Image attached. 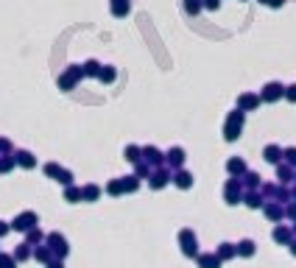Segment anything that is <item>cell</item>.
Segmentation results:
<instances>
[{
    "instance_id": "cell-6",
    "label": "cell",
    "mask_w": 296,
    "mask_h": 268,
    "mask_svg": "<svg viewBox=\"0 0 296 268\" xmlns=\"http://www.w3.org/2000/svg\"><path fill=\"white\" fill-rule=\"evenodd\" d=\"M84 76V67H79V65H73V67H67V73L59 78V87L62 89H73L76 87V81Z\"/></svg>"
},
{
    "instance_id": "cell-12",
    "label": "cell",
    "mask_w": 296,
    "mask_h": 268,
    "mask_svg": "<svg viewBox=\"0 0 296 268\" xmlns=\"http://www.w3.org/2000/svg\"><path fill=\"white\" fill-rule=\"evenodd\" d=\"M243 204H246L249 210H263V207H265V196L257 193V190H249V193H243Z\"/></svg>"
},
{
    "instance_id": "cell-11",
    "label": "cell",
    "mask_w": 296,
    "mask_h": 268,
    "mask_svg": "<svg viewBox=\"0 0 296 268\" xmlns=\"http://www.w3.org/2000/svg\"><path fill=\"white\" fill-rule=\"evenodd\" d=\"M263 159H265L268 165H280L285 159V151L280 145H265V148H263Z\"/></svg>"
},
{
    "instance_id": "cell-28",
    "label": "cell",
    "mask_w": 296,
    "mask_h": 268,
    "mask_svg": "<svg viewBox=\"0 0 296 268\" xmlns=\"http://www.w3.org/2000/svg\"><path fill=\"white\" fill-rule=\"evenodd\" d=\"M17 162H20L23 168H34V165H36V162H34V156L28 154V151H20V154H17Z\"/></svg>"
},
{
    "instance_id": "cell-43",
    "label": "cell",
    "mask_w": 296,
    "mask_h": 268,
    "mask_svg": "<svg viewBox=\"0 0 296 268\" xmlns=\"http://www.w3.org/2000/svg\"><path fill=\"white\" fill-rule=\"evenodd\" d=\"M291 196H294V201H296V184H294V190H291Z\"/></svg>"
},
{
    "instance_id": "cell-42",
    "label": "cell",
    "mask_w": 296,
    "mask_h": 268,
    "mask_svg": "<svg viewBox=\"0 0 296 268\" xmlns=\"http://www.w3.org/2000/svg\"><path fill=\"white\" fill-rule=\"evenodd\" d=\"M48 268H62V263H59V260H53V263H50Z\"/></svg>"
},
{
    "instance_id": "cell-22",
    "label": "cell",
    "mask_w": 296,
    "mask_h": 268,
    "mask_svg": "<svg viewBox=\"0 0 296 268\" xmlns=\"http://www.w3.org/2000/svg\"><path fill=\"white\" fill-rule=\"evenodd\" d=\"M36 221V215L34 212H23L17 221H14V229H31V223Z\"/></svg>"
},
{
    "instance_id": "cell-38",
    "label": "cell",
    "mask_w": 296,
    "mask_h": 268,
    "mask_svg": "<svg viewBox=\"0 0 296 268\" xmlns=\"http://www.w3.org/2000/svg\"><path fill=\"white\" fill-rule=\"evenodd\" d=\"M0 268H14V260L3 254V257H0Z\"/></svg>"
},
{
    "instance_id": "cell-8",
    "label": "cell",
    "mask_w": 296,
    "mask_h": 268,
    "mask_svg": "<svg viewBox=\"0 0 296 268\" xmlns=\"http://www.w3.org/2000/svg\"><path fill=\"white\" fill-rule=\"evenodd\" d=\"M143 159H146L151 168H162L165 165V154H162L160 148H154V145H146V148H143Z\"/></svg>"
},
{
    "instance_id": "cell-21",
    "label": "cell",
    "mask_w": 296,
    "mask_h": 268,
    "mask_svg": "<svg viewBox=\"0 0 296 268\" xmlns=\"http://www.w3.org/2000/svg\"><path fill=\"white\" fill-rule=\"evenodd\" d=\"M126 159L132 162V165H137V162H143V148H137V145H126Z\"/></svg>"
},
{
    "instance_id": "cell-45",
    "label": "cell",
    "mask_w": 296,
    "mask_h": 268,
    "mask_svg": "<svg viewBox=\"0 0 296 268\" xmlns=\"http://www.w3.org/2000/svg\"><path fill=\"white\" fill-rule=\"evenodd\" d=\"M294 237H296V226H294Z\"/></svg>"
},
{
    "instance_id": "cell-24",
    "label": "cell",
    "mask_w": 296,
    "mask_h": 268,
    "mask_svg": "<svg viewBox=\"0 0 296 268\" xmlns=\"http://www.w3.org/2000/svg\"><path fill=\"white\" fill-rule=\"evenodd\" d=\"M98 196H101L98 184H87V187L81 190V201H98Z\"/></svg>"
},
{
    "instance_id": "cell-35",
    "label": "cell",
    "mask_w": 296,
    "mask_h": 268,
    "mask_svg": "<svg viewBox=\"0 0 296 268\" xmlns=\"http://www.w3.org/2000/svg\"><path fill=\"white\" fill-rule=\"evenodd\" d=\"M45 173H48V176H53V179H56L59 173H62V168H59V165H53V162H50V165H45Z\"/></svg>"
},
{
    "instance_id": "cell-17",
    "label": "cell",
    "mask_w": 296,
    "mask_h": 268,
    "mask_svg": "<svg viewBox=\"0 0 296 268\" xmlns=\"http://www.w3.org/2000/svg\"><path fill=\"white\" fill-rule=\"evenodd\" d=\"M196 263H198V268H221V257L218 254H198L196 257Z\"/></svg>"
},
{
    "instance_id": "cell-19",
    "label": "cell",
    "mask_w": 296,
    "mask_h": 268,
    "mask_svg": "<svg viewBox=\"0 0 296 268\" xmlns=\"http://www.w3.org/2000/svg\"><path fill=\"white\" fill-rule=\"evenodd\" d=\"M48 240H50V249H53V251H56V254H67V240H65V237H62V234H50V237H48Z\"/></svg>"
},
{
    "instance_id": "cell-14",
    "label": "cell",
    "mask_w": 296,
    "mask_h": 268,
    "mask_svg": "<svg viewBox=\"0 0 296 268\" xmlns=\"http://www.w3.org/2000/svg\"><path fill=\"white\" fill-rule=\"evenodd\" d=\"M274 243H280V246H291V240H294V229H288V226H274Z\"/></svg>"
},
{
    "instance_id": "cell-37",
    "label": "cell",
    "mask_w": 296,
    "mask_h": 268,
    "mask_svg": "<svg viewBox=\"0 0 296 268\" xmlns=\"http://www.w3.org/2000/svg\"><path fill=\"white\" fill-rule=\"evenodd\" d=\"M285 215H288V218H294V221H296V201H291V204H285Z\"/></svg>"
},
{
    "instance_id": "cell-27",
    "label": "cell",
    "mask_w": 296,
    "mask_h": 268,
    "mask_svg": "<svg viewBox=\"0 0 296 268\" xmlns=\"http://www.w3.org/2000/svg\"><path fill=\"white\" fill-rule=\"evenodd\" d=\"M115 76H117V73H115V67H101V73H98V78H101L103 84H112Z\"/></svg>"
},
{
    "instance_id": "cell-2",
    "label": "cell",
    "mask_w": 296,
    "mask_h": 268,
    "mask_svg": "<svg viewBox=\"0 0 296 268\" xmlns=\"http://www.w3.org/2000/svg\"><path fill=\"white\" fill-rule=\"evenodd\" d=\"M224 199H227L229 207H235V204L243 201V184H240V179L229 176V182L224 184Z\"/></svg>"
},
{
    "instance_id": "cell-34",
    "label": "cell",
    "mask_w": 296,
    "mask_h": 268,
    "mask_svg": "<svg viewBox=\"0 0 296 268\" xmlns=\"http://www.w3.org/2000/svg\"><path fill=\"white\" fill-rule=\"evenodd\" d=\"M56 182H62V184H70V182H73V173L62 168V173H59V176H56Z\"/></svg>"
},
{
    "instance_id": "cell-13",
    "label": "cell",
    "mask_w": 296,
    "mask_h": 268,
    "mask_svg": "<svg viewBox=\"0 0 296 268\" xmlns=\"http://www.w3.org/2000/svg\"><path fill=\"white\" fill-rule=\"evenodd\" d=\"M263 212H265V218H268V221H282V218H285V207H282V204H277V201H265Z\"/></svg>"
},
{
    "instance_id": "cell-23",
    "label": "cell",
    "mask_w": 296,
    "mask_h": 268,
    "mask_svg": "<svg viewBox=\"0 0 296 268\" xmlns=\"http://www.w3.org/2000/svg\"><path fill=\"white\" fill-rule=\"evenodd\" d=\"M254 251H257V243H254V240H240L238 243V254L240 257H254Z\"/></svg>"
},
{
    "instance_id": "cell-33",
    "label": "cell",
    "mask_w": 296,
    "mask_h": 268,
    "mask_svg": "<svg viewBox=\"0 0 296 268\" xmlns=\"http://www.w3.org/2000/svg\"><path fill=\"white\" fill-rule=\"evenodd\" d=\"M65 199H67V201H79V199H81V190H79V187H67Z\"/></svg>"
},
{
    "instance_id": "cell-25",
    "label": "cell",
    "mask_w": 296,
    "mask_h": 268,
    "mask_svg": "<svg viewBox=\"0 0 296 268\" xmlns=\"http://www.w3.org/2000/svg\"><path fill=\"white\" fill-rule=\"evenodd\" d=\"M106 193H109V196H120V193H126L123 179H112V182L106 184Z\"/></svg>"
},
{
    "instance_id": "cell-16",
    "label": "cell",
    "mask_w": 296,
    "mask_h": 268,
    "mask_svg": "<svg viewBox=\"0 0 296 268\" xmlns=\"http://www.w3.org/2000/svg\"><path fill=\"white\" fill-rule=\"evenodd\" d=\"M173 184L179 190H190L193 187V176H190L187 170H176V173H173Z\"/></svg>"
},
{
    "instance_id": "cell-15",
    "label": "cell",
    "mask_w": 296,
    "mask_h": 268,
    "mask_svg": "<svg viewBox=\"0 0 296 268\" xmlns=\"http://www.w3.org/2000/svg\"><path fill=\"white\" fill-rule=\"evenodd\" d=\"M277 179H280V182H282V184H291V182H296V168H291L288 165V162H280V165H277Z\"/></svg>"
},
{
    "instance_id": "cell-26",
    "label": "cell",
    "mask_w": 296,
    "mask_h": 268,
    "mask_svg": "<svg viewBox=\"0 0 296 268\" xmlns=\"http://www.w3.org/2000/svg\"><path fill=\"white\" fill-rule=\"evenodd\" d=\"M243 184H246L249 190H257V187H260V173H254V170H249V173L243 176Z\"/></svg>"
},
{
    "instance_id": "cell-4",
    "label": "cell",
    "mask_w": 296,
    "mask_h": 268,
    "mask_svg": "<svg viewBox=\"0 0 296 268\" xmlns=\"http://www.w3.org/2000/svg\"><path fill=\"white\" fill-rule=\"evenodd\" d=\"M260 98H263V103H277L280 98H285V87L280 81H268V84L263 87Z\"/></svg>"
},
{
    "instance_id": "cell-40",
    "label": "cell",
    "mask_w": 296,
    "mask_h": 268,
    "mask_svg": "<svg viewBox=\"0 0 296 268\" xmlns=\"http://www.w3.org/2000/svg\"><path fill=\"white\" fill-rule=\"evenodd\" d=\"M201 3H204V6H207L210 11H215L218 6H221V0H201Z\"/></svg>"
},
{
    "instance_id": "cell-41",
    "label": "cell",
    "mask_w": 296,
    "mask_h": 268,
    "mask_svg": "<svg viewBox=\"0 0 296 268\" xmlns=\"http://www.w3.org/2000/svg\"><path fill=\"white\" fill-rule=\"evenodd\" d=\"M291 254L296 257V237H294V240H291Z\"/></svg>"
},
{
    "instance_id": "cell-18",
    "label": "cell",
    "mask_w": 296,
    "mask_h": 268,
    "mask_svg": "<svg viewBox=\"0 0 296 268\" xmlns=\"http://www.w3.org/2000/svg\"><path fill=\"white\" fill-rule=\"evenodd\" d=\"M129 9H132V3H129V0H112V3H109V11H112L115 17H126Z\"/></svg>"
},
{
    "instance_id": "cell-1",
    "label": "cell",
    "mask_w": 296,
    "mask_h": 268,
    "mask_svg": "<svg viewBox=\"0 0 296 268\" xmlns=\"http://www.w3.org/2000/svg\"><path fill=\"white\" fill-rule=\"evenodd\" d=\"M243 120H246V112H240V109L229 112L227 123H224V140H227V143H235V140L240 137V132H243Z\"/></svg>"
},
{
    "instance_id": "cell-7",
    "label": "cell",
    "mask_w": 296,
    "mask_h": 268,
    "mask_svg": "<svg viewBox=\"0 0 296 268\" xmlns=\"http://www.w3.org/2000/svg\"><path fill=\"white\" fill-rule=\"evenodd\" d=\"M227 173H229V176H235V179H243L246 173H249L246 159H243V156H232V159L227 162Z\"/></svg>"
},
{
    "instance_id": "cell-36",
    "label": "cell",
    "mask_w": 296,
    "mask_h": 268,
    "mask_svg": "<svg viewBox=\"0 0 296 268\" xmlns=\"http://www.w3.org/2000/svg\"><path fill=\"white\" fill-rule=\"evenodd\" d=\"M285 98L291 100V103H296V84H291V87H285Z\"/></svg>"
},
{
    "instance_id": "cell-10",
    "label": "cell",
    "mask_w": 296,
    "mask_h": 268,
    "mask_svg": "<svg viewBox=\"0 0 296 268\" xmlns=\"http://www.w3.org/2000/svg\"><path fill=\"white\" fill-rule=\"evenodd\" d=\"M184 159H187V156H184V148H179V145H173L171 151L165 154V162H168L171 168H176V170H182Z\"/></svg>"
},
{
    "instance_id": "cell-20",
    "label": "cell",
    "mask_w": 296,
    "mask_h": 268,
    "mask_svg": "<svg viewBox=\"0 0 296 268\" xmlns=\"http://www.w3.org/2000/svg\"><path fill=\"white\" fill-rule=\"evenodd\" d=\"M215 254L221 257V260H232V257H238V246L235 243H221Z\"/></svg>"
},
{
    "instance_id": "cell-5",
    "label": "cell",
    "mask_w": 296,
    "mask_h": 268,
    "mask_svg": "<svg viewBox=\"0 0 296 268\" xmlns=\"http://www.w3.org/2000/svg\"><path fill=\"white\" fill-rule=\"evenodd\" d=\"M168 182H173V176H171V170L168 168H157L151 176H148V184H151V190H162Z\"/></svg>"
},
{
    "instance_id": "cell-32",
    "label": "cell",
    "mask_w": 296,
    "mask_h": 268,
    "mask_svg": "<svg viewBox=\"0 0 296 268\" xmlns=\"http://www.w3.org/2000/svg\"><path fill=\"white\" fill-rule=\"evenodd\" d=\"M285 162L291 168H296V148H285Z\"/></svg>"
},
{
    "instance_id": "cell-39",
    "label": "cell",
    "mask_w": 296,
    "mask_h": 268,
    "mask_svg": "<svg viewBox=\"0 0 296 268\" xmlns=\"http://www.w3.org/2000/svg\"><path fill=\"white\" fill-rule=\"evenodd\" d=\"M25 257H28V243H23L17 249V260H25Z\"/></svg>"
},
{
    "instance_id": "cell-44",
    "label": "cell",
    "mask_w": 296,
    "mask_h": 268,
    "mask_svg": "<svg viewBox=\"0 0 296 268\" xmlns=\"http://www.w3.org/2000/svg\"><path fill=\"white\" fill-rule=\"evenodd\" d=\"M3 232H6V226H3V223H0V234H3Z\"/></svg>"
},
{
    "instance_id": "cell-30",
    "label": "cell",
    "mask_w": 296,
    "mask_h": 268,
    "mask_svg": "<svg viewBox=\"0 0 296 268\" xmlns=\"http://www.w3.org/2000/svg\"><path fill=\"white\" fill-rule=\"evenodd\" d=\"M98 73H101V65H98L95 59H90V62L84 65V76H98Z\"/></svg>"
},
{
    "instance_id": "cell-9",
    "label": "cell",
    "mask_w": 296,
    "mask_h": 268,
    "mask_svg": "<svg viewBox=\"0 0 296 268\" xmlns=\"http://www.w3.org/2000/svg\"><path fill=\"white\" fill-rule=\"evenodd\" d=\"M260 103H263L260 95H254V92H243V95L238 98V109L240 112H254Z\"/></svg>"
},
{
    "instance_id": "cell-3",
    "label": "cell",
    "mask_w": 296,
    "mask_h": 268,
    "mask_svg": "<svg viewBox=\"0 0 296 268\" xmlns=\"http://www.w3.org/2000/svg\"><path fill=\"white\" fill-rule=\"evenodd\" d=\"M179 243H182L184 257H198V240H196L193 229H182V232H179Z\"/></svg>"
},
{
    "instance_id": "cell-29",
    "label": "cell",
    "mask_w": 296,
    "mask_h": 268,
    "mask_svg": "<svg viewBox=\"0 0 296 268\" xmlns=\"http://www.w3.org/2000/svg\"><path fill=\"white\" fill-rule=\"evenodd\" d=\"M123 187H126V193H134V190L140 187V176H126L123 179Z\"/></svg>"
},
{
    "instance_id": "cell-31",
    "label": "cell",
    "mask_w": 296,
    "mask_h": 268,
    "mask_svg": "<svg viewBox=\"0 0 296 268\" xmlns=\"http://www.w3.org/2000/svg\"><path fill=\"white\" fill-rule=\"evenodd\" d=\"M277 190H280V184H263V196L265 199H277Z\"/></svg>"
}]
</instances>
